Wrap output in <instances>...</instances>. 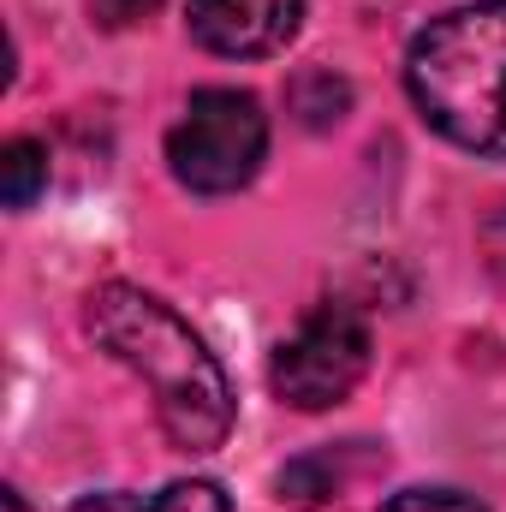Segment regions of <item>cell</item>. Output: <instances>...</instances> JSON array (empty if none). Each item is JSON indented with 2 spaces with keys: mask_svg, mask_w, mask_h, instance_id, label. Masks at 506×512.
<instances>
[{
  "mask_svg": "<svg viewBox=\"0 0 506 512\" xmlns=\"http://www.w3.org/2000/svg\"><path fill=\"white\" fill-rule=\"evenodd\" d=\"M90 334L108 358H120L155 393V417L173 447L209 453L233 429V387L215 352L191 334V322L143 286L90 292Z\"/></svg>",
  "mask_w": 506,
  "mask_h": 512,
  "instance_id": "1",
  "label": "cell"
},
{
  "mask_svg": "<svg viewBox=\"0 0 506 512\" xmlns=\"http://www.w3.org/2000/svg\"><path fill=\"white\" fill-rule=\"evenodd\" d=\"M417 114L471 155H506V0L441 12L405 54Z\"/></svg>",
  "mask_w": 506,
  "mask_h": 512,
  "instance_id": "2",
  "label": "cell"
},
{
  "mask_svg": "<svg viewBox=\"0 0 506 512\" xmlns=\"http://www.w3.org/2000/svg\"><path fill=\"white\" fill-rule=\"evenodd\" d=\"M268 155V114L245 90H197L167 131V167L197 197L245 191Z\"/></svg>",
  "mask_w": 506,
  "mask_h": 512,
  "instance_id": "3",
  "label": "cell"
},
{
  "mask_svg": "<svg viewBox=\"0 0 506 512\" xmlns=\"http://www.w3.org/2000/svg\"><path fill=\"white\" fill-rule=\"evenodd\" d=\"M370 370V322L352 304H316L274 352L268 382L292 411L340 405Z\"/></svg>",
  "mask_w": 506,
  "mask_h": 512,
  "instance_id": "4",
  "label": "cell"
},
{
  "mask_svg": "<svg viewBox=\"0 0 506 512\" xmlns=\"http://www.w3.org/2000/svg\"><path fill=\"white\" fill-rule=\"evenodd\" d=\"M304 24V0H191V42L221 60H268Z\"/></svg>",
  "mask_w": 506,
  "mask_h": 512,
  "instance_id": "5",
  "label": "cell"
},
{
  "mask_svg": "<svg viewBox=\"0 0 506 512\" xmlns=\"http://www.w3.org/2000/svg\"><path fill=\"white\" fill-rule=\"evenodd\" d=\"M72 512H227V489L221 483H167L155 495H126V489H108V495H84Z\"/></svg>",
  "mask_w": 506,
  "mask_h": 512,
  "instance_id": "6",
  "label": "cell"
},
{
  "mask_svg": "<svg viewBox=\"0 0 506 512\" xmlns=\"http://www.w3.org/2000/svg\"><path fill=\"white\" fill-rule=\"evenodd\" d=\"M42 185H48V149L36 137H12L0 149V191H6V203L30 209L42 197Z\"/></svg>",
  "mask_w": 506,
  "mask_h": 512,
  "instance_id": "7",
  "label": "cell"
},
{
  "mask_svg": "<svg viewBox=\"0 0 506 512\" xmlns=\"http://www.w3.org/2000/svg\"><path fill=\"white\" fill-rule=\"evenodd\" d=\"M381 512H483V501H471L459 489H405V495H393Z\"/></svg>",
  "mask_w": 506,
  "mask_h": 512,
  "instance_id": "8",
  "label": "cell"
},
{
  "mask_svg": "<svg viewBox=\"0 0 506 512\" xmlns=\"http://www.w3.org/2000/svg\"><path fill=\"white\" fill-rule=\"evenodd\" d=\"M477 245L489 256V268L506 280V203H495L489 215H483V227H477Z\"/></svg>",
  "mask_w": 506,
  "mask_h": 512,
  "instance_id": "9",
  "label": "cell"
},
{
  "mask_svg": "<svg viewBox=\"0 0 506 512\" xmlns=\"http://www.w3.org/2000/svg\"><path fill=\"white\" fill-rule=\"evenodd\" d=\"M155 6H161V0H96V18L120 30V24H137L143 12H155Z\"/></svg>",
  "mask_w": 506,
  "mask_h": 512,
  "instance_id": "10",
  "label": "cell"
},
{
  "mask_svg": "<svg viewBox=\"0 0 506 512\" xmlns=\"http://www.w3.org/2000/svg\"><path fill=\"white\" fill-rule=\"evenodd\" d=\"M0 507H6V512H30V507H24V495H18V489H6V501H0Z\"/></svg>",
  "mask_w": 506,
  "mask_h": 512,
  "instance_id": "11",
  "label": "cell"
}]
</instances>
